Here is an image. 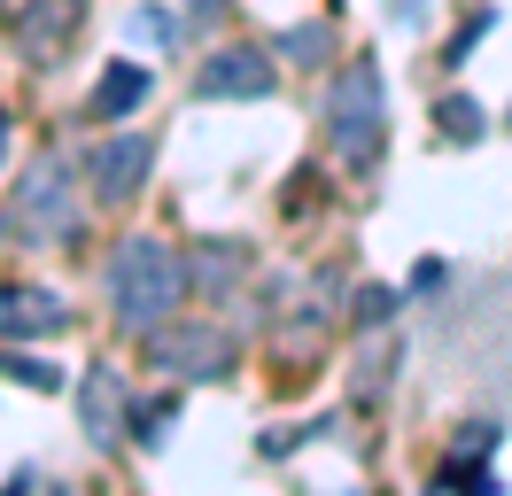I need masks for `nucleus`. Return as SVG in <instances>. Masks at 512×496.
Here are the masks:
<instances>
[{"instance_id": "nucleus-1", "label": "nucleus", "mask_w": 512, "mask_h": 496, "mask_svg": "<svg viewBox=\"0 0 512 496\" xmlns=\"http://www.w3.org/2000/svg\"><path fill=\"white\" fill-rule=\"evenodd\" d=\"M179 295H187V256H179L171 241L132 233V241L109 256V303H117V318H125L132 334L163 326V318L179 310Z\"/></svg>"}, {"instance_id": "nucleus-2", "label": "nucleus", "mask_w": 512, "mask_h": 496, "mask_svg": "<svg viewBox=\"0 0 512 496\" xmlns=\"http://www.w3.org/2000/svg\"><path fill=\"white\" fill-rule=\"evenodd\" d=\"M326 148L342 155L350 171H373L388 140V86H381V62H342L334 86H326Z\"/></svg>"}, {"instance_id": "nucleus-3", "label": "nucleus", "mask_w": 512, "mask_h": 496, "mask_svg": "<svg viewBox=\"0 0 512 496\" xmlns=\"http://www.w3.org/2000/svg\"><path fill=\"white\" fill-rule=\"evenodd\" d=\"M8 233L16 241H78V186H70V163L63 155H39L32 171L16 179L8 194Z\"/></svg>"}, {"instance_id": "nucleus-4", "label": "nucleus", "mask_w": 512, "mask_h": 496, "mask_svg": "<svg viewBox=\"0 0 512 496\" xmlns=\"http://www.w3.org/2000/svg\"><path fill=\"white\" fill-rule=\"evenodd\" d=\"M148 357L163 372H179V380H218V372H233L241 341L225 326H210V318H163V326H148Z\"/></svg>"}, {"instance_id": "nucleus-5", "label": "nucleus", "mask_w": 512, "mask_h": 496, "mask_svg": "<svg viewBox=\"0 0 512 496\" xmlns=\"http://www.w3.org/2000/svg\"><path fill=\"white\" fill-rule=\"evenodd\" d=\"M272 86H280V70L264 47H218L194 70V101H264Z\"/></svg>"}, {"instance_id": "nucleus-6", "label": "nucleus", "mask_w": 512, "mask_h": 496, "mask_svg": "<svg viewBox=\"0 0 512 496\" xmlns=\"http://www.w3.org/2000/svg\"><path fill=\"white\" fill-rule=\"evenodd\" d=\"M148 163H156V140L148 132H117L86 155V179H94V202H132L148 186Z\"/></svg>"}, {"instance_id": "nucleus-7", "label": "nucleus", "mask_w": 512, "mask_h": 496, "mask_svg": "<svg viewBox=\"0 0 512 496\" xmlns=\"http://www.w3.org/2000/svg\"><path fill=\"white\" fill-rule=\"evenodd\" d=\"M78 419H86V442L94 450H117L132 427V388L117 365H94L86 380H78Z\"/></svg>"}, {"instance_id": "nucleus-8", "label": "nucleus", "mask_w": 512, "mask_h": 496, "mask_svg": "<svg viewBox=\"0 0 512 496\" xmlns=\"http://www.w3.org/2000/svg\"><path fill=\"white\" fill-rule=\"evenodd\" d=\"M8 24H16V47L32 62H63L70 31L86 24V0H24V8H8Z\"/></svg>"}, {"instance_id": "nucleus-9", "label": "nucleus", "mask_w": 512, "mask_h": 496, "mask_svg": "<svg viewBox=\"0 0 512 496\" xmlns=\"http://www.w3.org/2000/svg\"><path fill=\"white\" fill-rule=\"evenodd\" d=\"M70 310L47 295V287H0V341H39V334H63Z\"/></svg>"}, {"instance_id": "nucleus-10", "label": "nucleus", "mask_w": 512, "mask_h": 496, "mask_svg": "<svg viewBox=\"0 0 512 496\" xmlns=\"http://www.w3.org/2000/svg\"><path fill=\"white\" fill-rule=\"evenodd\" d=\"M148 86H156V78H148L140 62H109V70H101V86L86 93V117H94V124H117V117H132V109L148 101Z\"/></svg>"}, {"instance_id": "nucleus-11", "label": "nucleus", "mask_w": 512, "mask_h": 496, "mask_svg": "<svg viewBox=\"0 0 512 496\" xmlns=\"http://www.w3.org/2000/svg\"><path fill=\"white\" fill-rule=\"evenodd\" d=\"M241 264H249V248L241 241H210V248H194V279L218 295V287H233L241 279Z\"/></svg>"}, {"instance_id": "nucleus-12", "label": "nucleus", "mask_w": 512, "mask_h": 496, "mask_svg": "<svg viewBox=\"0 0 512 496\" xmlns=\"http://www.w3.org/2000/svg\"><path fill=\"white\" fill-rule=\"evenodd\" d=\"M435 132H443V140H458V148H474V140H481V101L450 93L443 109H435Z\"/></svg>"}, {"instance_id": "nucleus-13", "label": "nucleus", "mask_w": 512, "mask_h": 496, "mask_svg": "<svg viewBox=\"0 0 512 496\" xmlns=\"http://www.w3.org/2000/svg\"><path fill=\"white\" fill-rule=\"evenodd\" d=\"M326 47H334V31H326V24H288V31H280V55H288V62H326Z\"/></svg>"}, {"instance_id": "nucleus-14", "label": "nucleus", "mask_w": 512, "mask_h": 496, "mask_svg": "<svg viewBox=\"0 0 512 496\" xmlns=\"http://www.w3.org/2000/svg\"><path fill=\"white\" fill-rule=\"evenodd\" d=\"M125 31L140 39V47H171V39H179V24H171L163 8H132V16H125Z\"/></svg>"}, {"instance_id": "nucleus-15", "label": "nucleus", "mask_w": 512, "mask_h": 496, "mask_svg": "<svg viewBox=\"0 0 512 496\" xmlns=\"http://www.w3.org/2000/svg\"><path fill=\"white\" fill-rule=\"evenodd\" d=\"M0 372H8V380H24V388H63V372L39 365V357H24V349H8V357H0Z\"/></svg>"}, {"instance_id": "nucleus-16", "label": "nucleus", "mask_w": 512, "mask_h": 496, "mask_svg": "<svg viewBox=\"0 0 512 496\" xmlns=\"http://www.w3.org/2000/svg\"><path fill=\"white\" fill-rule=\"evenodd\" d=\"M396 303H404L396 287H365V295H357V326H388V318H396Z\"/></svg>"}, {"instance_id": "nucleus-17", "label": "nucleus", "mask_w": 512, "mask_h": 496, "mask_svg": "<svg viewBox=\"0 0 512 496\" xmlns=\"http://www.w3.org/2000/svg\"><path fill=\"white\" fill-rule=\"evenodd\" d=\"M132 419H140V442H163V419H171V396H156V403H132Z\"/></svg>"}, {"instance_id": "nucleus-18", "label": "nucleus", "mask_w": 512, "mask_h": 496, "mask_svg": "<svg viewBox=\"0 0 512 496\" xmlns=\"http://www.w3.org/2000/svg\"><path fill=\"white\" fill-rule=\"evenodd\" d=\"M481 31H489V16H474V24L458 31V39H450V55H443V62H466V55H474V39H481Z\"/></svg>"}, {"instance_id": "nucleus-19", "label": "nucleus", "mask_w": 512, "mask_h": 496, "mask_svg": "<svg viewBox=\"0 0 512 496\" xmlns=\"http://www.w3.org/2000/svg\"><path fill=\"white\" fill-rule=\"evenodd\" d=\"M225 8H233V0H187V16H194V24H218Z\"/></svg>"}, {"instance_id": "nucleus-20", "label": "nucleus", "mask_w": 512, "mask_h": 496, "mask_svg": "<svg viewBox=\"0 0 512 496\" xmlns=\"http://www.w3.org/2000/svg\"><path fill=\"white\" fill-rule=\"evenodd\" d=\"M0 8H24V0H0Z\"/></svg>"}]
</instances>
